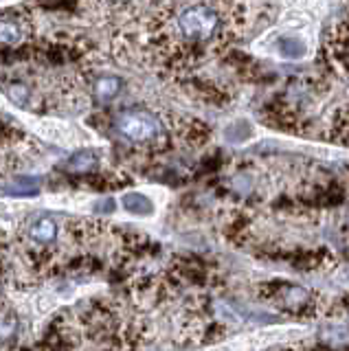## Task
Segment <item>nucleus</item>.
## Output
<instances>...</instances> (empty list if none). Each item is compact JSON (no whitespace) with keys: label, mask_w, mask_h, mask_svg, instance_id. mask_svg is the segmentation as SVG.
I'll use <instances>...</instances> for the list:
<instances>
[{"label":"nucleus","mask_w":349,"mask_h":351,"mask_svg":"<svg viewBox=\"0 0 349 351\" xmlns=\"http://www.w3.org/2000/svg\"><path fill=\"white\" fill-rule=\"evenodd\" d=\"M233 0H184L156 22V38L169 58H202L220 49L239 25Z\"/></svg>","instance_id":"nucleus-1"},{"label":"nucleus","mask_w":349,"mask_h":351,"mask_svg":"<svg viewBox=\"0 0 349 351\" xmlns=\"http://www.w3.org/2000/svg\"><path fill=\"white\" fill-rule=\"evenodd\" d=\"M115 128L125 141L136 143V145H152L156 143L163 134V123L160 119L149 112V110H123L115 119Z\"/></svg>","instance_id":"nucleus-2"},{"label":"nucleus","mask_w":349,"mask_h":351,"mask_svg":"<svg viewBox=\"0 0 349 351\" xmlns=\"http://www.w3.org/2000/svg\"><path fill=\"white\" fill-rule=\"evenodd\" d=\"M299 329H264V332H255L250 336L237 338L233 343L222 345V347H211L204 351H259L272 343H279V340H292L294 336H299Z\"/></svg>","instance_id":"nucleus-3"},{"label":"nucleus","mask_w":349,"mask_h":351,"mask_svg":"<svg viewBox=\"0 0 349 351\" xmlns=\"http://www.w3.org/2000/svg\"><path fill=\"white\" fill-rule=\"evenodd\" d=\"M0 88H3V95L7 97V101L12 106L27 110V112H34L38 108V93H36V88H31L29 82L7 80V82H0Z\"/></svg>","instance_id":"nucleus-4"},{"label":"nucleus","mask_w":349,"mask_h":351,"mask_svg":"<svg viewBox=\"0 0 349 351\" xmlns=\"http://www.w3.org/2000/svg\"><path fill=\"white\" fill-rule=\"evenodd\" d=\"M29 38V25L23 18H0V44L23 47Z\"/></svg>","instance_id":"nucleus-5"},{"label":"nucleus","mask_w":349,"mask_h":351,"mask_svg":"<svg viewBox=\"0 0 349 351\" xmlns=\"http://www.w3.org/2000/svg\"><path fill=\"white\" fill-rule=\"evenodd\" d=\"M27 239L34 244V248H47L58 239V224L51 217H40L31 222L27 228Z\"/></svg>","instance_id":"nucleus-6"},{"label":"nucleus","mask_w":349,"mask_h":351,"mask_svg":"<svg viewBox=\"0 0 349 351\" xmlns=\"http://www.w3.org/2000/svg\"><path fill=\"white\" fill-rule=\"evenodd\" d=\"M38 128L42 134H47L51 141L56 143H73L75 141V130L64 123V121H58V119H42L38 121Z\"/></svg>","instance_id":"nucleus-7"},{"label":"nucleus","mask_w":349,"mask_h":351,"mask_svg":"<svg viewBox=\"0 0 349 351\" xmlns=\"http://www.w3.org/2000/svg\"><path fill=\"white\" fill-rule=\"evenodd\" d=\"M121 88H123V84H121L119 77L106 75V77H99V80L93 84V97L97 99V101H101V104H110L112 99L119 97Z\"/></svg>","instance_id":"nucleus-8"},{"label":"nucleus","mask_w":349,"mask_h":351,"mask_svg":"<svg viewBox=\"0 0 349 351\" xmlns=\"http://www.w3.org/2000/svg\"><path fill=\"white\" fill-rule=\"evenodd\" d=\"M121 206L125 208L128 213L139 215V217H147L154 213V202L149 200L145 193H139V191H130L121 195Z\"/></svg>","instance_id":"nucleus-9"},{"label":"nucleus","mask_w":349,"mask_h":351,"mask_svg":"<svg viewBox=\"0 0 349 351\" xmlns=\"http://www.w3.org/2000/svg\"><path fill=\"white\" fill-rule=\"evenodd\" d=\"M277 53L286 60H301V58H305V53H308V47H305V42L301 38L286 36V38H279Z\"/></svg>","instance_id":"nucleus-10"},{"label":"nucleus","mask_w":349,"mask_h":351,"mask_svg":"<svg viewBox=\"0 0 349 351\" xmlns=\"http://www.w3.org/2000/svg\"><path fill=\"white\" fill-rule=\"evenodd\" d=\"M95 167H97V156H95V152H91V149L75 152L73 156L67 160V169L69 171L84 173V171H93Z\"/></svg>","instance_id":"nucleus-11"},{"label":"nucleus","mask_w":349,"mask_h":351,"mask_svg":"<svg viewBox=\"0 0 349 351\" xmlns=\"http://www.w3.org/2000/svg\"><path fill=\"white\" fill-rule=\"evenodd\" d=\"M18 334V321L12 314L0 316V343H12Z\"/></svg>","instance_id":"nucleus-12"},{"label":"nucleus","mask_w":349,"mask_h":351,"mask_svg":"<svg viewBox=\"0 0 349 351\" xmlns=\"http://www.w3.org/2000/svg\"><path fill=\"white\" fill-rule=\"evenodd\" d=\"M97 204H99V206H97V211H101V213H112L115 211V202L112 200H101Z\"/></svg>","instance_id":"nucleus-13"}]
</instances>
